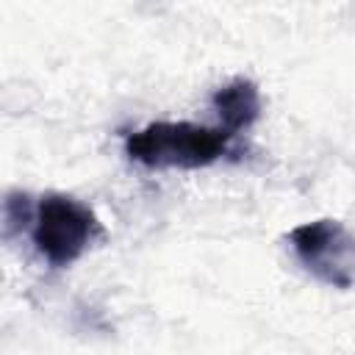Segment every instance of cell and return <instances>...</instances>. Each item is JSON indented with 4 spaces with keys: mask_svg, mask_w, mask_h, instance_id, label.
Returning <instances> with one entry per match:
<instances>
[{
    "mask_svg": "<svg viewBox=\"0 0 355 355\" xmlns=\"http://www.w3.org/2000/svg\"><path fill=\"white\" fill-rule=\"evenodd\" d=\"M230 133L194 122H150L125 139L130 161L147 169H200L219 161L230 147Z\"/></svg>",
    "mask_w": 355,
    "mask_h": 355,
    "instance_id": "obj_1",
    "label": "cell"
},
{
    "mask_svg": "<svg viewBox=\"0 0 355 355\" xmlns=\"http://www.w3.org/2000/svg\"><path fill=\"white\" fill-rule=\"evenodd\" d=\"M100 236H103V225L86 202L58 191H50L39 200L31 239L36 252L53 269H64L75 263Z\"/></svg>",
    "mask_w": 355,
    "mask_h": 355,
    "instance_id": "obj_2",
    "label": "cell"
},
{
    "mask_svg": "<svg viewBox=\"0 0 355 355\" xmlns=\"http://www.w3.org/2000/svg\"><path fill=\"white\" fill-rule=\"evenodd\" d=\"M297 261L324 286H355V236L338 219H313L288 233Z\"/></svg>",
    "mask_w": 355,
    "mask_h": 355,
    "instance_id": "obj_3",
    "label": "cell"
},
{
    "mask_svg": "<svg viewBox=\"0 0 355 355\" xmlns=\"http://www.w3.org/2000/svg\"><path fill=\"white\" fill-rule=\"evenodd\" d=\"M211 105L219 116V128L230 136L247 130L261 116V92L250 78H233L219 86L211 97Z\"/></svg>",
    "mask_w": 355,
    "mask_h": 355,
    "instance_id": "obj_4",
    "label": "cell"
},
{
    "mask_svg": "<svg viewBox=\"0 0 355 355\" xmlns=\"http://www.w3.org/2000/svg\"><path fill=\"white\" fill-rule=\"evenodd\" d=\"M31 216V202H28V194H19V191H11L3 202V219H6V233H11L14 227L25 225V219Z\"/></svg>",
    "mask_w": 355,
    "mask_h": 355,
    "instance_id": "obj_5",
    "label": "cell"
}]
</instances>
